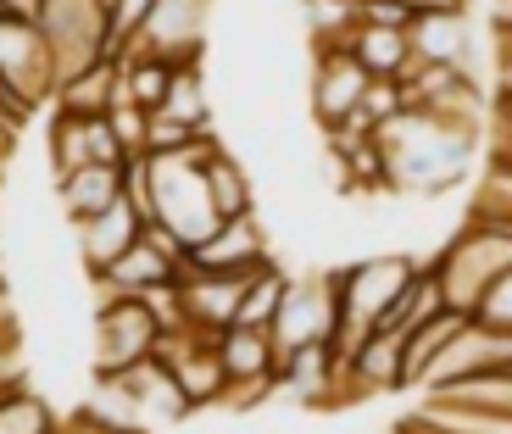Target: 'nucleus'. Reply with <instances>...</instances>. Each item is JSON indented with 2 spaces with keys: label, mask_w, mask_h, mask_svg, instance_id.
Masks as SVG:
<instances>
[{
  "label": "nucleus",
  "mask_w": 512,
  "mask_h": 434,
  "mask_svg": "<svg viewBox=\"0 0 512 434\" xmlns=\"http://www.w3.org/2000/svg\"><path fill=\"white\" fill-rule=\"evenodd\" d=\"M357 23H362V6H357V0H307L312 51H323V45H351Z\"/></svg>",
  "instance_id": "393cba45"
},
{
  "label": "nucleus",
  "mask_w": 512,
  "mask_h": 434,
  "mask_svg": "<svg viewBox=\"0 0 512 434\" xmlns=\"http://www.w3.org/2000/svg\"><path fill=\"white\" fill-rule=\"evenodd\" d=\"M156 112L179 117V123H184V128H195V134H212V106H206L201 62H184V67H173V84H167V101L156 106Z\"/></svg>",
  "instance_id": "5701e85b"
},
{
  "label": "nucleus",
  "mask_w": 512,
  "mask_h": 434,
  "mask_svg": "<svg viewBox=\"0 0 512 434\" xmlns=\"http://www.w3.org/2000/svg\"><path fill=\"white\" fill-rule=\"evenodd\" d=\"M462 329H468V312H451V307H440L435 318H423L418 329H407V351H401V373H407V390H418L423 373H429V362H435Z\"/></svg>",
  "instance_id": "aec40b11"
},
{
  "label": "nucleus",
  "mask_w": 512,
  "mask_h": 434,
  "mask_svg": "<svg viewBox=\"0 0 512 434\" xmlns=\"http://www.w3.org/2000/svg\"><path fill=\"white\" fill-rule=\"evenodd\" d=\"M39 34L56 56V84L78 78L101 62H117V39H112V12L106 0H39Z\"/></svg>",
  "instance_id": "423d86ee"
},
{
  "label": "nucleus",
  "mask_w": 512,
  "mask_h": 434,
  "mask_svg": "<svg viewBox=\"0 0 512 434\" xmlns=\"http://www.w3.org/2000/svg\"><path fill=\"white\" fill-rule=\"evenodd\" d=\"M496 34H501V45L512 39V0H496Z\"/></svg>",
  "instance_id": "2f4dec72"
},
{
  "label": "nucleus",
  "mask_w": 512,
  "mask_h": 434,
  "mask_svg": "<svg viewBox=\"0 0 512 434\" xmlns=\"http://www.w3.org/2000/svg\"><path fill=\"white\" fill-rule=\"evenodd\" d=\"M407 34H412V51H418V62L474 67V56H479V39H474L468 12H423V17H412Z\"/></svg>",
  "instance_id": "ddd939ff"
},
{
  "label": "nucleus",
  "mask_w": 512,
  "mask_h": 434,
  "mask_svg": "<svg viewBox=\"0 0 512 434\" xmlns=\"http://www.w3.org/2000/svg\"><path fill=\"white\" fill-rule=\"evenodd\" d=\"M357 112L368 117L373 128H384V123H390V117H396V112H407V95H401V84H396V78H373Z\"/></svg>",
  "instance_id": "bb28decb"
},
{
  "label": "nucleus",
  "mask_w": 512,
  "mask_h": 434,
  "mask_svg": "<svg viewBox=\"0 0 512 434\" xmlns=\"http://www.w3.org/2000/svg\"><path fill=\"white\" fill-rule=\"evenodd\" d=\"M145 245H156V251L167 256V262H179V273H184V256H190V245L179 240V234L167 229V223H145V234H140Z\"/></svg>",
  "instance_id": "7c9ffc66"
},
{
  "label": "nucleus",
  "mask_w": 512,
  "mask_h": 434,
  "mask_svg": "<svg viewBox=\"0 0 512 434\" xmlns=\"http://www.w3.org/2000/svg\"><path fill=\"white\" fill-rule=\"evenodd\" d=\"M117 84H123V101L140 106V112H156L167 101V84H173V67L156 62L145 51H123L117 56Z\"/></svg>",
  "instance_id": "412c9836"
},
{
  "label": "nucleus",
  "mask_w": 512,
  "mask_h": 434,
  "mask_svg": "<svg viewBox=\"0 0 512 434\" xmlns=\"http://www.w3.org/2000/svg\"><path fill=\"white\" fill-rule=\"evenodd\" d=\"M206 190H212V201H218V217H245L251 212V173H245L223 145L206 156Z\"/></svg>",
  "instance_id": "b1692460"
},
{
  "label": "nucleus",
  "mask_w": 512,
  "mask_h": 434,
  "mask_svg": "<svg viewBox=\"0 0 512 434\" xmlns=\"http://www.w3.org/2000/svg\"><path fill=\"white\" fill-rule=\"evenodd\" d=\"M67 429H73V434H101V429H95V423H84V418H73V423H67Z\"/></svg>",
  "instance_id": "473e14b6"
},
{
  "label": "nucleus",
  "mask_w": 512,
  "mask_h": 434,
  "mask_svg": "<svg viewBox=\"0 0 512 434\" xmlns=\"http://www.w3.org/2000/svg\"><path fill=\"white\" fill-rule=\"evenodd\" d=\"M206 12H212V0H156L151 17L140 23V34L128 39L123 51H145V56H156V62H167V67L201 62Z\"/></svg>",
  "instance_id": "1a4fd4ad"
},
{
  "label": "nucleus",
  "mask_w": 512,
  "mask_h": 434,
  "mask_svg": "<svg viewBox=\"0 0 512 434\" xmlns=\"http://www.w3.org/2000/svg\"><path fill=\"white\" fill-rule=\"evenodd\" d=\"M156 312L145 307V295H106L95 312V379L128 373L156 357Z\"/></svg>",
  "instance_id": "6e6552de"
},
{
  "label": "nucleus",
  "mask_w": 512,
  "mask_h": 434,
  "mask_svg": "<svg viewBox=\"0 0 512 434\" xmlns=\"http://www.w3.org/2000/svg\"><path fill=\"white\" fill-rule=\"evenodd\" d=\"M384 179L390 190L446 195L468 179V162L479 151V117H446L429 106H407L379 128Z\"/></svg>",
  "instance_id": "f257e3e1"
},
{
  "label": "nucleus",
  "mask_w": 512,
  "mask_h": 434,
  "mask_svg": "<svg viewBox=\"0 0 512 434\" xmlns=\"http://www.w3.org/2000/svg\"><path fill=\"white\" fill-rule=\"evenodd\" d=\"M179 262H167L156 245H128L123 256H117L106 273H95V284H101V295H151V290H167V284H179Z\"/></svg>",
  "instance_id": "4468645a"
},
{
  "label": "nucleus",
  "mask_w": 512,
  "mask_h": 434,
  "mask_svg": "<svg viewBox=\"0 0 512 434\" xmlns=\"http://www.w3.org/2000/svg\"><path fill=\"white\" fill-rule=\"evenodd\" d=\"M368 84H373V73L346 51V45H323L318 62H312V117H318L323 128L351 117L362 106V95H368Z\"/></svg>",
  "instance_id": "9b49d317"
},
{
  "label": "nucleus",
  "mask_w": 512,
  "mask_h": 434,
  "mask_svg": "<svg viewBox=\"0 0 512 434\" xmlns=\"http://www.w3.org/2000/svg\"><path fill=\"white\" fill-rule=\"evenodd\" d=\"M62 434H73V429H62Z\"/></svg>",
  "instance_id": "72a5a7b5"
},
{
  "label": "nucleus",
  "mask_w": 512,
  "mask_h": 434,
  "mask_svg": "<svg viewBox=\"0 0 512 434\" xmlns=\"http://www.w3.org/2000/svg\"><path fill=\"white\" fill-rule=\"evenodd\" d=\"M145 123H151V112H140V106H117L112 112V128H117V140H123L128 156H145Z\"/></svg>",
  "instance_id": "c85d7f7f"
},
{
  "label": "nucleus",
  "mask_w": 512,
  "mask_h": 434,
  "mask_svg": "<svg viewBox=\"0 0 512 434\" xmlns=\"http://www.w3.org/2000/svg\"><path fill=\"white\" fill-rule=\"evenodd\" d=\"M474 206L479 212H496V217H512V167H496V173H490Z\"/></svg>",
  "instance_id": "c756f323"
},
{
  "label": "nucleus",
  "mask_w": 512,
  "mask_h": 434,
  "mask_svg": "<svg viewBox=\"0 0 512 434\" xmlns=\"http://www.w3.org/2000/svg\"><path fill=\"white\" fill-rule=\"evenodd\" d=\"M284 290H290V273H284L279 262L256 268L251 279H245V295H240V312H234V323H245V329H273Z\"/></svg>",
  "instance_id": "4be33fe9"
},
{
  "label": "nucleus",
  "mask_w": 512,
  "mask_h": 434,
  "mask_svg": "<svg viewBox=\"0 0 512 434\" xmlns=\"http://www.w3.org/2000/svg\"><path fill=\"white\" fill-rule=\"evenodd\" d=\"M73 234H78V256H84V268H90V279H95V273L112 268V262L128 251V245H140L145 217L134 212L128 201H112L106 212H95V217H84V223H73Z\"/></svg>",
  "instance_id": "f8f14e48"
},
{
  "label": "nucleus",
  "mask_w": 512,
  "mask_h": 434,
  "mask_svg": "<svg viewBox=\"0 0 512 434\" xmlns=\"http://www.w3.org/2000/svg\"><path fill=\"white\" fill-rule=\"evenodd\" d=\"M346 51L357 56L373 78H401L412 62H418L407 28H384V23H357V34H351Z\"/></svg>",
  "instance_id": "6ab92c4d"
},
{
  "label": "nucleus",
  "mask_w": 512,
  "mask_h": 434,
  "mask_svg": "<svg viewBox=\"0 0 512 434\" xmlns=\"http://www.w3.org/2000/svg\"><path fill=\"white\" fill-rule=\"evenodd\" d=\"M334 329H340V307H334V273H307V279H290L279 301V318H273V373L307 351V345H329Z\"/></svg>",
  "instance_id": "0eeeda50"
},
{
  "label": "nucleus",
  "mask_w": 512,
  "mask_h": 434,
  "mask_svg": "<svg viewBox=\"0 0 512 434\" xmlns=\"http://www.w3.org/2000/svg\"><path fill=\"white\" fill-rule=\"evenodd\" d=\"M418 268H423L418 256H368V262H351V268L334 273L340 329H334L329 351H334V368H340V373H346L351 357H357V345L384 323V312L396 307V295L407 290V279Z\"/></svg>",
  "instance_id": "7ed1b4c3"
},
{
  "label": "nucleus",
  "mask_w": 512,
  "mask_h": 434,
  "mask_svg": "<svg viewBox=\"0 0 512 434\" xmlns=\"http://www.w3.org/2000/svg\"><path fill=\"white\" fill-rule=\"evenodd\" d=\"M218 357L223 373H229V390L234 384H256V379H273V334L268 329H245V323H229L218 334Z\"/></svg>",
  "instance_id": "f3484780"
},
{
  "label": "nucleus",
  "mask_w": 512,
  "mask_h": 434,
  "mask_svg": "<svg viewBox=\"0 0 512 434\" xmlns=\"http://www.w3.org/2000/svg\"><path fill=\"white\" fill-rule=\"evenodd\" d=\"M218 151V134L184 145L173 156H151V201H156V223L179 234L184 245H201L218 234V201L206 190V156Z\"/></svg>",
  "instance_id": "20e7f679"
},
{
  "label": "nucleus",
  "mask_w": 512,
  "mask_h": 434,
  "mask_svg": "<svg viewBox=\"0 0 512 434\" xmlns=\"http://www.w3.org/2000/svg\"><path fill=\"white\" fill-rule=\"evenodd\" d=\"M51 106H56V112H67V117H112L117 106H123L117 62H101V67H90V73H78V78H62Z\"/></svg>",
  "instance_id": "dca6fc26"
},
{
  "label": "nucleus",
  "mask_w": 512,
  "mask_h": 434,
  "mask_svg": "<svg viewBox=\"0 0 512 434\" xmlns=\"http://www.w3.org/2000/svg\"><path fill=\"white\" fill-rule=\"evenodd\" d=\"M56 195H62L67 223H84V217L106 212L112 201H123V167H78V173H62Z\"/></svg>",
  "instance_id": "a211bd4d"
},
{
  "label": "nucleus",
  "mask_w": 512,
  "mask_h": 434,
  "mask_svg": "<svg viewBox=\"0 0 512 434\" xmlns=\"http://www.w3.org/2000/svg\"><path fill=\"white\" fill-rule=\"evenodd\" d=\"M429 268H435V279H440L446 307L479 318L490 290L512 273V217H496V212H479L474 206L468 223H462V234L429 262Z\"/></svg>",
  "instance_id": "f03ea898"
},
{
  "label": "nucleus",
  "mask_w": 512,
  "mask_h": 434,
  "mask_svg": "<svg viewBox=\"0 0 512 434\" xmlns=\"http://www.w3.org/2000/svg\"><path fill=\"white\" fill-rule=\"evenodd\" d=\"M156 0H106V12H112V39H117V56H123V45L134 34H140V23L151 17Z\"/></svg>",
  "instance_id": "cd10ccee"
},
{
  "label": "nucleus",
  "mask_w": 512,
  "mask_h": 434,
  "mask_svg": "<svg viewBox=\"0 0 512 434\" xmlns=\"http://www.w3.org/2000/svg\"><path fill=\"white\" fill-rule=\"evenodd\" d=\"M268 262H273L268 234H262L256 212H245V217H223L212 240L190 245V256H184V273H218V279H245V273L268 268Z\"/></svg>",
  "instance_id": "9d476101"
},
{
  "label": "nucleus",
  "mask_w": 512,
  "mask_h": 434,
  "mask_svg": "<svg viewBox=\"0 0 512 434\" xmlns=\"http://www.w3.org/2000/svg\"><path fill=\"white\" fill-rule=\"evenodd\" d=\"M0 434H62V418L28 390H0Z\"/></svg>",
  "instance_id": "a878e982"
},
{
  "label": "nucleus",
  "mask_w": 512,
  "mask_h": 434,
  "mask_svg": "<svg viewBox=\"0 0 512 434\" xmlns=\"http://www.w3.org/2000/svg\"><path fill=\"white\" fill-rule=\"evenodd\" d=\"M0 95H6L12 128L28 123L39 106L56 101V56L34 17L0 12Z\"/></svg>",
  "instance_id": "39448f33"
},
{
  "label": "nucleus",
  "mask_w": 512,
  "mask_h": 434,
  "mask_svg": "<svg viewBox=\"0 0 512 434\" xmlns=\"http://www.w3.org/2000/svg\"><path fill=\"white\" fill-rule=\"evenodd\" d=\"M167 368H173V379H179L190 412L195 407H218V401L229 396V373H223V357H218V334H201V340H195L179 362H167Z\"/></svg>",
  "instance_id": "2eb2a0df"
}]
</instances>
